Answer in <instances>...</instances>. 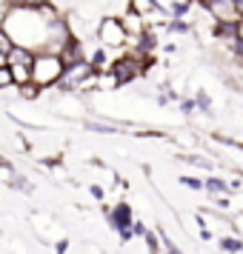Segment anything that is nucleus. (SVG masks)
<instances>
[{"label":"nucleus","mask_w":243,"mask_h":254,"mask_svg":"<svg viewBox=\"0 0 243 254\" xmlns=\"http://www.w3.org/2000/svg\"><path fill=\"white\" fill-rule=\"evenodd\" d=\"M69 252V240H66V237H60L58 243H55V254H66Z\"/></svg>","instance_id":"nucleus-22"},{"label":"nucleus","mask_w":243,"mask_h":254,"mask_svg":"<svg viewBox=\"0 0 243 254\" xmlns=\"http://www.w3.org/2000/svg\"><path fill=\"white\" fill-rule=\"evenodd\" d=\"M35 58H37L35 49L20 46V43H17V46L6 55V63H9V66H32V63H35Z\"/></svg>","instance_id":"nucleus-8"},{"label":"nucleus","mask_w":243,"mask_h":254,"mask_svg":"<svg viewBox=\"0 0 243 254\" xmlns=\"http://www.w3.org/2000/svg\"><path fill=\"white\" fill-rule=\"evenodd\" d=\"M49 20L40 9H23V6H6L0 26L14 37V43L29 46L35 52H43L49 37Z\"/></svg>","instance_id":"nucleus-1"},{"label":"nucleus","mask_w":243,"mask_h":254,"mask_svg":"<svg viewBox=\"0 0 243 254\" xmlns=\"http://www.w3.org/2000/svg\"><path fill=\"white\" fill-rule=\"evenodd\" d=\"M89 191H92V197H94V200H103V197H106L103 186H89Z\"/></svg>","instance_id":"nucleus-24"},{"label":"nucleus","mask_w":243,"mask_h":254,"mask_svg":"<svg viewBox=\"0 0 243 254\" xmlns=\"http://www.w3.org/2000/svg\"><path fill=\"white\" fill-rule=\"evenodd\" d=\"M66 71V63L58 52H37L35 63H32V80L40 86V89H55Z\"/></svg>","instance_id":"nucleus-3"},{"label":"nucleus","mask_w":243,"mask_h":254,"mask_svg":"<svg viewBox=\"0 0 243 254\" xmlns=\"http://www.w3.org/2000/svg\"><path fill=\"white\" fill-rule=\"evenodd\" d=\"M14 46H17V43H14V37L9 35V32L3 29V26H0V55L6 58V55H9V52H12Z\"/></svg>","instance_id":"nucleus-16"},{"label":"nucleus","mask_w":243,"mask_h":254,"mask_svg":"<svg viewBox=\"0 0 243 254\" xmlns=\"http://www.w3.org/2000/svg\"><path fill=\"white\" fill-rule=\"evenodd\" d=\"M9 186H12V189H17V191H26V194L32 191V183L26 180L23 174H17V172H12V174H9Z\"/></svg>","instance_id":"nucleus-15"},{"label":"nucleus","mask_w":243,"mask_h":254,"mask_svg":"<svg viewBox=\"0 0 243 254\" xmlns=\"http://www.w3.org/2000/svg\"><path fill=\"white\" fill-rule=\"evenodd\" d=\"M238 43H241V46H243V17H241V20H238Z\"/></svg>","instance_id":"nucleus-25"},{"label":"nucleus","mask_w":243,"mask_h":254,"mask_svg":"<svg viewBox=\"0 0 243 254\" xmlns=\"http://www.w3.org/2000/svg\"><path fill=\"white\" fill-rule=\"evenodd\" d=\"M120 20H123V26H126V32H129V37H132V40H138L140 35H146V32H149L146 17H143V14H138L135 9H129V6H126V12L120 14Z\"/></svg>","instance_id":"nucleus-6"},{"label":"nucleus","mask_w":243,"mask_h":254,"mask_svg":"<svg viewBox=\"0 0 243 254\" xmlns=\"http://www.w3.org/2000/svg\"><path fill=\"white\" fill-rule=\"evenodd\" d=\"M206 17H212L215 23H238L243 17L238 0H197Z\"/></svg>","instance_id":"nucleus-4"},{"label":"nucleus","mask_w":243,"mask_h":254,"mask_svg":"<svg viewBox=\"0 0 243 254\" xmlns=\"http://www.w3.org/2000/svg\"><path fill=\"white\" fill-rule=\"evenodd\" d=\"M106 223H109V229L112 231H126L135 226V211H132V206H129L126 200H117L115 206L106 211Z\"/></svg>","instance_id":"nucleus-5"},{"label":"nucleus","mask_w":243,"mask_h":254,"mask_svg":"<svg viewBox=\"0 0 243 254\" xmlns=\"http://www.w3.org/2000/svg\"><path fill=\"white\" fill-rule=\"evenodd\" d=\"M89 60H92V66L97 74H103V71H112V63H115V58H112V49H106V46H97L89 52Z\"/></svg>","instance_id":"nucleus-7"},{"label":"nucleus","mask_w":243,"mask_h":254,"mask_svg":"<svg viewBox=\"0 0 243 254\" xmlns=\"http://www.w3.org/2000/svg\"><path fill=\"white\" fill-rule=\"evenodd\" d=\"M180 112H183V115H195L197 112V100L195 97H183V100H180Z\"/></svg>","instance_id":"nucleus-21"},{"label":"nucleus","mask_w":243,"mask_h":254,"mask_svg":"<svg viewBox=\"0 0 243 254\" xmlns=\"http://www.w3.org/2000/svg\"><path fill=\"white\" fill-rule=\"evenodd\" d=\"M94 40L100 46L112 49V52H126L129 43H132V37H129L120 14H103L97 20V26H94Z\"/></svg>","instance_id":"nucleus-2"},{"label":"nucleus","mask_w":243,"mask_h":254,"mask_svg":"<svg viewBox=\"0 0 243 254\" xmlns=\"http://www.w3.org/2000/svg\"><path fill=\"white\" fill-rule=\"evenodd\" d=\"M180 186H186V189H192V191H203V180H197V177H180Z\"/></svg>","instance_id":"nucleus-19"},{"label":"nucleus","mask_w":243,"mask_h":254,"mask_svg":"<svg viewBox=\"0 0 243 254\" xmlns=\"http://www.w3.org/2000/svg\"><path fill=\"white\" fill-rule=\"evenodd\" d=\"M203 191H209V197H220V194H232L235 186L229 180H223V177L209 174V177H203Z\"/></svg>","instance_id":"nucleus-9"},{"label":"nucleus","mask_w":243,"mask_h":254,"mask_svg":"<svg viewBox=\"0 0 243 254\" xmlns=\"http://www.w3.org/2000/svg\"><path fill=\"white\" fill-rule=\"evenodd\" d=\"M83 126H86V131H94V134H117L120 131V126L109 123V120H86Z\"/></svg>","instance_id":"nucleus-10"},{"label":"nucleus","mask_w":243,"mask_h":254,"mask_svg":"<svg viewBox=\"0 0 243 254\" xmlns=\"http://www.w3.org/2000/svg\"><path fill=\"white\" fill-rule=\"evenodd\" d=\"M6 89H17V83H14L9 63H0V92H6Z\"/></svg>","instance_id":"nucleus-13"},{"label":"nucleus","mask_w":243,"mask_h":254,"mask_svg":"<svg viewBox=\"0 0 243 254\" xmlns=\"http://www.w3.org/2000/svg\"><path fill=\"white\" fill-rule=\"evenodd\" d=\"M132 229H135V237H146V234H149V229H146L140 220H135V226H132Z\"/></svg>","instance_id":"nucleus-23"},{"label":"nucleus","mask_w":243,"mask_h":254,"mask_svg":"<svg viewBox=\"0 0 243 254\" xmlns=\"http://www.w3.org/2000/svg\"><path fill=\"white\" fill-rule=\"evenodd\" d=\"M180 157H183L186 163H192V166H197V169H212V160H209V157H200V154H192V151H186V154H180Z\"/></svg>","instance_id":"nucleus-17"},{"label":"nucleus","mask_w":243,"mask_h":254,"mask_svg":"<svg viewBox=\"0 0 243 254\" xmlns=\"http://www.w3.org/2000/svg\"><path fill=\"white\" fill-rule=\"evenodd\" d=\"M14 92L20 94L23 100H37V97H40V92H43V89H40V86H37L35 80H29V83H20V86H17Z\"/></svg>","instance_id":"nucleus-12"},{"label":"nucleus","mask_w":243,"mask_h":254,"mask_svg":"<svg viewBox=\"0 0 243 254\" xmlns=\"http://www.w3.org/2000/svg\"><path fill=\"white\" fill-rule=\"evenodd\" d=\"M158 234H161V246H163V252H166V254H183L177 246H174L172 237L166 234V229H163V226H158Z\"/></svg>","instance_id":"nucleus-14"},{"label":"nucleus","mask_w":243,"mask_h":254,"mask_svg":"<svg viewBox=\"0 0 243 254\" xmlns=\"http://www.w3.org/2000/svg\"><path fill=\"white\" fill-rule=\"evenodd\" d=\"M195 100H197V109L209 115V109H212V97H209L206 92H197V94H195Z\"/></svg>","instance_id":"nucleus-20"},{"label":"nucleus","mask_w":243,"mask_h":254,"mask_svg":"<svg viewBox=\"0 0 243 254\" xmlns=\"http://www.w3.org/2000/svg\"><path fill=\"white\" fill-rule=\"evenodd\" d=\"M49 0H6V6H23V9H43Z\"/></svg>","instance_id":"nucleus-18"},{"label":"nucleus","mask_w":243,"mask_h":254,"mask_svg":"<svg viewBox=\"0 0 243 254\" xmlns=\"http://www.w3.org/2000/svg\"><path fill=\"white\" fill-rule=\"evenodd\" d=\"M220 252H226V254H243V240H241V237H232V234H226V237H220Z\"/></svg>","instance_id":"nucleus-11"}]
</instances>
